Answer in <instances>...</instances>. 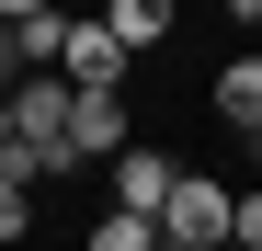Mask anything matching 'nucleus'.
Instances as JSON below:
<instances>
[{"label": "nucleus", "mask_w": 262, "mask_h": 251, "mask_svg": "<svg viewBox=\"0 0 262 251\" xmlns=\"http://www.w3.org/2000/svg\"><path fill=\"white\" fill-rule=\"evenodd\" d=\"M12 160H23V137H12V103H0V172H12Z\"/></svg>", "instance_id": "9d476101"}, {"label": "nucleus", "mask_w": 262, "mask_h": 251, "mask_svg": "<svg viewBox=\"0 0 262 251\" xmlns=\"http://www.w3.org/2000/svg\"><path fill=\"white\" fill-rule=\"evenodd\" d=\"M228 251H262V194H239V228H228Z\"/></svg>", "instance_id": "1a4fd4ad"}, {"label": "nucleus", "mask_w": 262, "mask_h": 251, "mask_svg": "<svg viewBox=\"0 0 262 251\" xmlns=\"http://www.w3.org/2000/svg\"><path fill=\"white\" fill-rule=\"evenodd\" d=\"M23 228H34V194H23V183H12V172H0V251H12V240H23Z\"/></svg>", "instance_id": "6e6552de"}, {"label": "nucleus", "mask_w": 262, "mask_h": 251, "mask_svg": "<svg viewBox=\"0 0 262 251\" xmlns=\"http://www.w3.org/2000/svg\"><path fill=\"white\" fill-rule=\"evenodd\" d=\"M228 228H239V194L216 183V172H183V183H171V205H160V251H228Z\"/></svg>", "instance_id": "f257e3e1"}, {"label": "nucleus", "mask_w": 262, "mask_h": 251, "mask_svg": "<svg viewBox=\"0 0 262 251\" xmlns=\"http://www.w3.org/2000/svg\"><path fill=\"white\" fill-rule=\"evenodd\" d=\"M125 69H137V57H125L103 23H69L57 34V80H69V92H125Z\"/></svg>", "instance_id": "f03ea898"}, {"label": "nucleus", "mask_w": 262, "mask_h": 251, "mask_svg": "<svg viewBox=\"0 0 262 251\" xmlns=\"http://www.w3.org/2000/svg\"><path fill=\"white\" fill-rule=\"evenodd\" d=\"M103 34H114L125 57H148L160 34H171V0H114V12H103Z\"/></svg>", "instance_id": "423d86ee"}, {"label": "nucleus", "mask_w": 262, "mask_h": 251, "mask_svg": "<svg viewBox=\"0 0 262 251\" xmlns=\"http://www.w3.org/2000/svg\"><path fill=\"white\" fill-rule=\"evenodd\" d=\"M171 183H183V172H171L160 149H125V160H114V205H125V217H160Z\"/></svg>", "instance_id": "20e7f679"}, {"label": "nucleus", "mask_w": 262, "mask_h": 251, "mask_svg": "<svg viewBox=\"0 0 262 251\" xmlns=\"http://www.w3.org/2000/svg\"><path fill=\"white\" fill-rule=\"evenodd\" d=\"M69 149L114 172V160L137 149V114H125V92H80V114H69Z\"/></svg>", "instance_id": "7ed1b4c3"}, {"label": "nucleus", "mask_w": 262, "mask_h": 251, "mask_svg": "<svg viewBox=\"0 0 262 251\" xmlns=\"http://www.w3.org/2000/svg\"><path fill=\"white\" fill-rule=\"evenodd\" d=\"M216 114H228L239 137H262V57H228V69H216Z\"/></svg>", "instance_id": "39448f33"}, {"label": "nucleus", "mask_w": 262, "mask_h": 251, "mask_svg": "<svg viewBox=\"0 0 262 251\" xmlns=\"http://www.w3.org/2000/svg\"><path fill=\"white\" fill-rule=\"evenodd\" d=\"M80 251H160V217H125V205H114V217H92Z\"/></svg>", "instance_id": "0eeeda50"}]
</instances>
